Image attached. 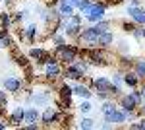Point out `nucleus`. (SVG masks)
<instances>
[{
    "label": "nucleus",
    "mask_w": 145,
    "mask_h": 130,
    "mask_svg": "<svg viewBox=\"0 0 145 130\" xmlns=\"http://www.w3.org/2000/svg\"><path fill=\"white\" fill-rule=\"evenodd\" d=\"M110 80L108 78H103V76H99V78H95L93 82H91V91H95V93H99V91H108L110 93Z\"/></svg>",
    "instance_id": "1a4fd4ad"
},
{
    "label": "nucleus",
    "mask_w": 145,
    "mask_h": 130,
    "mask_svg": "<svg viewBox=\"0 0 145 130\" xmlns=\"http://www.w3.org/2000/svg\"><path fill=\"white\" fill-rule=\"evenodd\" d=\"M79 128H85V130H89V128H95V120L93 119H87V117H83V119L79 120V124H78Z\"/></svg>",
    "instance_id": "a878e982"
},
{
    "label": "nucleus",
    "mask_w": 145,
    "mask_h": 130,
    "mask_svg": "<svg viewBox=\"0 0 145 130\" xmlns=\"http://www.w3.org/2000/svg\"><path fill=\"white\" fill-rule=\"evenodd\" d=\"M118 49H120L122 53H128V51H130V49H128V43H126V41H120V47H118Z\"/></svg>",
    "instance_id": "473e14b6"
},
{
    "label": "nucleus",
    "mask_w": 145,
    "mask_h": 130,
    "mask_svg": "<svg viewBox=\"0 0 145 130\" xmlns=\"http://www.w3.org/2000/svg\"><path fill=\"white\" fill-rule=\"evenodd\" d=\"M23 117H25V109L20 105V107H16L14 111H12V115H10V122L14 124V126H22Z\"/></svg>",
    "instance_id": "4468645a"
},
{
    "label": "nucleus",
    "mask_w": 145,
    "mask_h": 130,
    "mask_svg": "<svg viewBox=\"0 0 145 130\" xmlns=\"http://www.w3.org/2000/svg\"><path fill=\"white\" fill-rule=\"evenodd\" d=\"M87 60H89L91 64H95V66H105V64H106V62H105V60H106V54H105V53H99L97 49H91Z\"/></svg>",
    "instance_id": "f8f14e48"
},
{
    "label": "nucleus",
    "mask_w": 145,
    "mask_h": 130,
    "mask_svg": "<svg viewBox=\"0 0 145 130\" xmlns=\"http://www.w3.org/2000/svg\"><path fill=\"white\" fill-rule=\"evenodd\" d=\"M124 84L134 89V87H137V84H139V78H137L135 72H126V74H124Z\"/></svg>",
    "instance_id": "f3484780"
},
{
    "label": "nucleus",
    "mask_w": 145,
    "mask_h": 130,
    "mask_svg": "<svg viewBox=\"0 0 145 130\" xmlns=\"http://www.w3.org/2000/svg\"><path fill=\"white\" fill-rule=\"evenodd\" d=\"M74 66L78 68V70H79V72H81V74H85V72L89 70V64H87L85 60H79V56H78V60L74 62Z\"/></svg>",
    "instance_id": "bb28decb"
},
{
    "label": "nucleus",
    "mask_w": 145,
    "mask_h": 130,
    "mask_svg": "<svg viewBox=\"0 0 145 130\" xmlns=\"http://www.w3.org/2000/svg\"><path fill=\"white\" fill-rule=\"evenodd\" d=\"M62 76L66 78V80H81V78H83V74H81V72H79L74 64H68L66 68H64V72H62Z\"/></svg>",
    "instance_id": "2eb2a0df"
},
{
    "label": "nucleus",
    "mask_w": 145,
    "mask_h": 130,
    "mask_svg": "<svg viewBox=\"0 0 145 130\" xmlns=\"http://www.w3.org/2000/svg\"><path fill=\"white\" fill-rule=\"evenodd\" d=\"M79 45L83 49H99V35L93 31V27H87L79 33Z\"/></svg>",
    "instance_id": "f03ea898"
},
{
    "label": "nucleus",
    "mask_w": 145,
    "mask_h": 130,
    "mask_svg": "<svg viewBox=\"0 0 145 130\" xmlns=\"http://www.w3.org/2000/svg\"><path fill=\"white\" fill-rule=\"evenodd\" d=\"M50 91H29L27 95V103H31L35 107H41V105H48L50 103Z\"/></svg>",
    "instance_id": "20e7f679"
},
{
    "label": "nucleus",
    "mask_w": 145,
    "mask_h": 130,
    "mask_svg": "<svg viewBox=\"0 0 145 130\" xmlns=\"http://www.w3.org/2000/svg\"><path fill=\"white\" fill-rule=\"evenodd\" d=\"M114 43V33L112 31H105L99 35V47L101 49H106V47H110Z\"/></svg>",
    "instance_id": "dca6fc26"
},
{
    "label": "nucleus",
    "mask_w": 145,
    "mask_h": 130,
    "mask_svg": "<svg viewBox=\"0 0 145 130\" xmlns=\"http://www.w3.org/2000/svg\"><path fill=\"white\" fill-rule=\"evenodd\" d=\"M141 113L145 115V103H141Z\"/></svg>",
    "instance_id": "e433bc0d"
},
{
    "label": "nucleus",
    "mask_w": 145,
    "mask_h": 130,
    "mask_svg": "<svg viewBox=\"0 0 145 130\" xmlns=\"http://www.w3.org/2000/svg\"><path fill=\"white\" fill-rule=\"evenodd\" d=\"M74 93H76V95H79L81 99H89L91 97V89L87 86H81V84H78V86L74 87Z\"/></svg>",
    "instance_id": "412c9836"
},
{
    "label": "nucleus",
    "mask_w": 145,
    "mask_h": 130,
    "mask_svg": "<svg viewBox=\"0 0 145 130\" xmlns=\"http://www.w3.org/2000/svg\"><path fill=\"white\" fill-rule=\"evenodd\" d=\"M114 109H118V107H116V103H114V101H108V99H106V101L103 103V107H101V113H103V115H108V113H112Z\"/></svg>",
    "instance_id": "5701e85b"
},
{
    "label": "nucleus",
    "mask_w": 145,
    "mask_h": 130,
    "mask_svg": "<svg viewBox=\"0 0 145 130\" xmlns=\"http://www.w3.org/2000/svg\"><path fill=\"white\" fill-rule=\"evenodd\" d=\"M122 27H124V31H128V33H132L135 29V27H137V25H135V22H132V23H128V22H124L122 23Z\"/></svg>",
    "instance_id": "7c9ffc66"
},
{
    "label": "nucleus",
    "mask_w": 145,
    "mask_h": 130,
    "mask_svg": "<svg viewBox=\"0 0 145 130\" xmlns=\"http://www.w3.org/2000/svg\"><path fill=\"white\" fill-rule=\"evenodd\" d=\"M12 41H10V37H8V33H6V29L0 33V49H4V47H10Z\"/></svg>",
    "instance_id": "cd10ccee"
},
{
    "label": "nucleus",
    "mask_w": 145,
    "mask_h": 130,
    "mask_svg": "<svg viewBox=\"0 0 145 130\" xmlns=\"http://www.w3.org/2000/svg\"><path fill=\"white\" fill-rule=\"evenodd\" d=\"M141 103H143L141 91H135L134 89V91L122 95V99H120V109L122 111H135L137 107H141Z\"/></svg>",
    "instance_id": "f257e3e1"
},
{
    "label": "nucleus",
    "mask_w": 145,
    "mask_h": 130,
    "mask_svg": "<svg viewBox=\"0 0 145 130\" xmlns=\"http://www.w3.org/2000/svg\"><path fill=\"white\" fill-rule=\"evenodd\" d=\"M41 119V113H39V109L35 107H29V109H25V117H23V122H27V124H35L37 120Z\"/></svg>",
    "instance_id": "ddd939ff"
},
{
    "label": "nucleus",
    "mask_w": 145,
    "mask_h": 130,
    "mask_svg": "<svg viewBox=\"0 0 145 130\" xmlns=\"http://www.w3.org/2000/svg\"><path fill=\"white\" fill-rule=\"evenodd\" d=\"M93 4H95L93 0H79V6H78V8H79L81 12H87L91 6H93Z\"/></svg>",
    "instance_id": "c85d7f7f"
},
{
    "label": "nucleus",
    "mask_w": 145,
    "mask_h": 130,
    "mask_svg": "<svg viewBox=\"0 0 145 130\" xmlns=\"http://www.w3.org/2000/svg\"><path fill=\"white\" fill-rule=\"evenodd\" d=\"M45 76L50 78V80L62 76V68H60V64H58V60H52V62L45 64Z\"/></svg>",
    "instance_id": "9b49d317"
},
{
    "label": "nucleus",
    "mask_w": 145,
    "mask_h": 130,
    "mask_svg": "<svg viewBox=\"0 0 145 130\" xmlns=\"http://www.w3.org/2000/svg\"><path fill=\"white\" fill-rule=\"evenodd\" d=\"M130 6H141V2H139V0H132V2H130Z\"/></svg>",
    "instance_id": "72a5a7b5"
},
{
    "label": "nucleus",
    "mask_w": 145,
    "mask_h": 130,
    "mask_svg": "<svg viewBox=\"0 0 145 130\" xmlns=\"http://www.w3.org/2000/svg\"><path fill=\"white\" fill-rule=\"evenodd\" d=\"M83 31L81 29V18L79 16H72V18H68L64 20V33H66L68 37H79V33Z\"/></svg>",
    "instance_id": "7ed1b4c3"
},
{
    "label": "nucleus",
    "mask_w": 145,
    "mask_h": 130,
    "mask_svg": "<svg viewBox=\"0 0 145 130\" xmlns=\"http://www.w3.org/2000/svg\"><path fill=\"white\" fill-rule=\"evenodd\" d=\"M29 56H31L33 60H37V62L41 64V62L45 60L46 56H48V53H46L45 49H31V51H29Z\"/></svg>",
    "instance_id": "a211bd4d"
},
{
    "label": "nucleus",
    "mask_w": 145,
    "mask_h": 130,
    "mask_svg": "<svg viewBox=\"0 0 145 130\" xmlns=\"http://www.w3.org/2000/svg\"><path fill=\"white\" fill-rule=\"evenodd\" d=\"M105 12H106V4H97V2H95L89 10L83 12V14H85V18H87L89 22L97 23V22H101V20L105 18Z\"/></svg>",
    "instance_id": "39448f33"
},
{
    "label": "nucleus",
    "mask_w": 145,
    "mask_h": 130,
    "mask_svg": "<svg viewBox=\"0 0 145 130\" xmlns=\"http://www.w3.org/2000/svg\"><path fill=\"white\" fill-rule=\"evenodd\" d=\"M139 91H141V97H143V101H145V84L141 86V89H139Z\"/></svg>",
    "instance_id": "f704fd0d"
},
{
    "label": "nucleus",
    "mask_w": 145,
    "mask_h": 130,
    "mask_svg": "<svg viewBox=\"0 0 145 130\" xmlns=\"http://www.w3.org/2000/svg\"><path fill=\"white\" fill-rule=\"evenodd\" d=\"M134 72L137 74V78H139V80H145V58H139V60L135 62Z\"/></svg>",
    "instance_id": "4be33fe9"
},
{
    "label": "nucleus",
    "mask_w": 145,
    "mask_h": 130,
    "mask_svg": "<svg viewBox=\"0 0 145 130\" xmlns=\"http://www.w3.org/2000/svg\"><path fill=\"white\" fill-rule=\"evenodd\" d=\"M110 22H105V20H101V22H97L95 25H93V31L97 33V35H101V33H105V31H110Z\"/></svg>",
    "instance_id": "aec40b11"
},
{
    "label": "nucleus",
    "mask_w": 145,
    "mask_h": 130,
    "mask_svg": "<svg viewBox=\"0 0 145 130\" xmlns=\"http://www.w3.org/2000/svg\"><path fill=\"white\" fill-rule=\"evenodd\" d=\"M0 130H6V124L4 122H0Z\"/></svg>",
    "instance_id": "c9c22d12"
},
{
    "label": "nucleus",
    "mask_w": 145,
    "mask_h": 130,
    "mask_svg": "<svg viewBox=\"0 0 145 130\" xmlns=\"http://www.w3.org/2000/svg\"><path fill=\"white\" fill-rule=\"evenodd\" d=\"M2 86H4L6 91H10V93H18V91L22 89L23 82L20 80V78H16V76H6L4 80H2Z\"/></svg>",
    "instance_id": "0eeeda50"
},
{
    "label": "nucleus",
    "mask_w": 145,
    "mask_h": 130,
    "mask_svg": "<svg viewBox=\"0 0 145 130\" xmlns=\"http://www.w3.org/2000/svg\"><path fill=\"white\" fill-rule=\"evenodd\" d=\"M22 37H23V39H27V41H33L35 37H37V25H35V23H31V25H27V27L23 29Z\"/></svg>",
    "instance_id": "6ab92c4d"
},
{
    "label": "nucleus",
    "mask_w": 145,
    "mask_h": 130,
    "mask_svg": "<svg viewBox=\"0 0 145 130\" xmlns=\"http://www.w3.org/2000/svg\"><path fill=\"white\" fill-rule=\"evenodd\" d=\"M93 2H95V0H93Z\"/></svg>",
    "instance_id": "ea45409f"
},
{
    "label": "nucleus",
    "mask_w": 145,
    "mask_h": 130,
    "mask_svg": "<svg viewBox=\"0 0 145 130\" xmlns=\"http://www.w3.org/2000/svg\"><path fill=\"white\" fill-rule=\"evenodd\" d=\"M128 16L139 25H145V8L141 6H128Z\"/></svg>",
    "instance_id": "9d476101"
},
{
    "label": "nucleus",
    "mask_w": 145,
    "mask_h": 130,
    "mask_svg": "<svg viewBox=\"0 0 145 130\" xmlns=\"http://www.w3.org/2000/svg\"><path fill=\"white\" fill-rule=\"evenodd\" d=\"M4 2H6V4H8V2H14V0H4Z\"/></svg>",
    "instance_id": "58836bf2"
},
{
    "label": "nucleus",
    "mask_w": 145,
    "mask_h": 130,
    "mask_svg": "<svg viewBox=\"0 0 145 130\" xmlns=\"http://www.w3.org/2000/svg\"><path fill=\"white\" fill-rule=\"evenodd\" d=\"M41 120L45 126H52V122H58L60 120V111L56 107H46L45 113L41 115Z\"/></svg>",
    "instance_id": "423d86ee"
},
{
    "label": "nucleus",
    "mask_w": 145,
    "mask_h": 130,
    "mask_svg": "<svg viewBox=\"0 0 145 130\" xmlns=\"http://www.w3.org/2000/svg\"><path fill=\"white\" fill-rule=\"evenodd\" d=\"M74 95V87H70L68 84H64V86L60 87V97L62 99H70Z\"/></svg>",
    "instance_id": "b1692460"
},
{
    "label": "nucleus",
    "mask_w": 145,
    "mask_h": 130,
    "mask_svg": "<svg viewBox=\"0 0 145 130\" xmlns=\"http://www.w3.org/2000/svg\"><path fill=\"white\" fill-rule=\"evenodd\" d=\"M105 120H106V122H110L112 126L128 122V119H126V113H124L122 109H114L112 113H108V115H105Z\"/></svg>",
    "instance_id": "6e6552de"
},
{
    "label": "nucleus",
    "mask_w": 145,
    "mask_h": 130,
    "mask_svg": "<svg viewBox=\"0 0 145 130\" xmlns=\"http://www.w3.org/2000/svg\"><path fill=\"white\" fill-rule=\"evenodd\" d=\"M91 109H93V107H91V103H89V101H87V99H83V101L79 103V111H81L83 115H87V113H89Z\"/></svg>",
    "instance_id": "c756f323"
},
{
    "label": "nucleus",
    "mask_w": 145,
    "mask_h": 130,
    "mask_svg": "<svg viewBox=\"0 0 145 130\" xmlns=\"http://www.w3.org/2000/svg\"><path fill=\"white\" fill-rule=\"evenodd\" d=\"M132 35H134L137 41H141V39H143V31H141V27H135L134 31H132Z\"/></svg>",
    "instance_id": "2f4dec72"
},
{
    "label": "nucleus",
    "mask_w": 145,
    "mask_h": 130,
    "mask_svg": "<svg viewBox=\"0 0 145 130\" xmlns=\"http://www.w3.org/2000/svg\"><path fill=\"white\" fill-rule=\"evenodd\" d=\"M141 31H143V39H145V25H141Z\"/></svg>",
    "instance_id": "4c0bfd02"
},
{
    "label": "nucleus",
    "mask_w": 145,
    "mask_h": 130,
    "mask_svg": "<svg viewBox=\"0 0 145 130\" xmlns=\"http://www.w3.org/2000/svg\"><path fill=\"white\" fill-rule=\"evenodd\" d=\"M12 22H14V18H12V16L8 14V12H2V14H0V23L4 25V29H8Z\"/></svg>",
    "instance_id": "393cba45"
}]
</instances>
